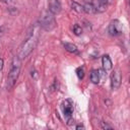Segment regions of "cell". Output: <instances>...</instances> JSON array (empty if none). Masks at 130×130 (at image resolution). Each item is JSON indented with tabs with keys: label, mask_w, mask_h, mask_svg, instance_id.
I'll list each match as a JSON object with an SVG mask.
<instances>
[{
	"label": "cell",
	"mask_w": 130,
	"mask_h": 130,
	"mask_svg": "<svg viewBox=\"0 0 130 130\" xmlns=\"http://www.w3.org/2000/svg\"><path fill=\"white\" fill-rule=\"evenodd\" d=\"M101 128L102 129H113V126L109 125L106 122H101Z\"/></svg>",
	"instance_id": "obj_16"
},
{
	"label": "cell",
	"mask_w": 130,
	"mask_h": 130,
	"mask_svg": "<svg viewBox=\"0 0 130 130\" xmlns=\"http://www.w3.org/2000/svg\"><path fill=\"white\" fill-rule=\"evenodd\" d=\"M102 65H103V68L105 71H110L112 70L113 68V63H112V60L111 58L108 56V55H105L102 57Z\"/></svg>",
	"instance_id": "obj_9"
},
{
	"label": "cell",
	"mask_w": 130,
	"mask_h": 130,
	"mask_svg": "<svg viewBox=\"0 0 130 130\" xmlns=\"http://www.w3.org/2000/svg\"><path fill=\"white\" fill-rule=\"evenodd\" d=\"M19 72H20V68H19V65L17 64H13L12 68L10 69L9 73H8V76H7V88L10 89L14 86V84L16 83L17 79H18V76H19Z\"/></svg>",
	"instance_id": "obj_3"
},
{
	"label": "cell",
	"mask_w": 130,
	"mask_h": 130,
	"mask_svg": "<svg viewBox=\"0 0 130 130\" xmlns=\"http://www.w3.org/2000/svg\"><path fill=\"white\" fill-rule=\"evenodd\" d=\"M63 46L65 48L66 51H68L69 53H73V54H77L78 53V49L74 44L71 43H63Z\"/></svg>",
	"instance_id": "obj_11"
},
{
	"label": "cell",
	"mask_w": 130,
	"mask_h": 130,
	"mask_svg": "<svg viewBox=\"0 0 130 130\" xmlns=\"http://www.w3.org/2000/svg\"><path fill=\"white\" fill-rule=\"evenodd\" d=\"M71 8H72L75 12H77V13H83V12H84V10H83V5H81V4H79V3L75 2V1L71 2Z\"/></svg>",
	"instance_id": "obj_12"
},
{
	"label": "cell",
	"mask_w": 130,
	"mask_h": 130,
	"mask_svg": "<svg viewBox=\"0 0 130 130\" xmlns=\"http://www.w3.org/2000/svg\"><path fill=\"white\" fill-rule=\"evenodd\" d=\"M100 79H101L100 70H98V69L91 70V72H90V81L92 83H94V84H98L100 82Z\"/></svg>",
	"instance_id": "obj_10"
},
{
	"label": "cell",
	"mask_w": 130,
	"mask_h": 130,
	"mask_svg": "<svg viewBox=\"0 0 130 130\" xmlns=\"http://www.w3.org/2000/svg\"><path fill=\"white\" fill-rule=\"evenodd\" d=\"M3 34H4V27L0 25V37H2V36H3Z\"/></svg>",
	"instance_id": "obj_18"
},
{
	"label": "cell",
	"mask_w": 130,
	"mask_h": 130,
	"mask_svg": "<svg viewBox=\"0 0 130 130\" xmlns=\"http://www.w3.org/2000/svg\"><path fill=\"white\" fill-rule=\"evenodd\" d=\"M76 74H77V77L79 79H82L84 77V69H83V67H78L76 69Z\"/></svg>",
	"instance_id": "obj_15"
},
{
	"label": "cell",
	"mask_w": 130,
	"mask_h": 130,
	"mask_svg": "<svg viewBox=\"0 0 130 130\" xmlns=\"http://www.w3.org/2000/svg\"><path fill=\"white\" fill-rule=\"evenodd\" d=\"M75 128H76V129H77V130H79V129H84V126H83V125H81V124H80V125H77V126H76V127H75Z\"/></svg>",
	"instance_id": "obj_19"
},
{
	"label": "cell",
	"mask_w": 130,
	"mask_h": 130,
	"mask_svg": "<svg viewBox=\"0 0 130 130\" xmlns=\"http://www.w3.org/2000/svg\"><path fill=\"white\" fill-rule=\"evenodd\" d=\"M37 44H38V36H35L34 34H31L27 38V40L23 43L22 47L20 48V51H19V54H18V58L19 59L26 58L31 53V51L36 48Z\"/></svg>",
	"instance_id": "obj_1"
},
{
	"label": "cell",
	"mask_w": 130,
	"mask_h": 130,
	"mask_svg": "<svg viewBox=\"0 0 130 130\" xmlns=\"http://www.w3.org/2000/svg\"><path fill=\"white\" fill-rule=\"evenodd\" d=\"M108 32L113 36V37H116V36H119L122 34V24L119 20H114L112 21L110 24H109V27H108Z\"/></svg>",
	"instance_id": "obj_7"
},
{
	"label": "cell",
	"mask_w": 130,
	"mask_h": 130,
	"mask_svg": "<svg viewBox=\"0 0 130 130\" xmlns=\"http://www.w3.org/2000/svg\"><path fill=\"white\" fill-rule=\"evenodd\" d=\"M3 66H4V61L2 58H0V71L3 69Z\"/></svg>",
	"instance_id": "obj_17"
},
{
	"label": "cell",
	"mask_w": 130,
	"mask_h": 130,
	"mask_svg": "<svg viewBox=\"0 0 130 130\" xmlns=\"http://www.w3.org/2000/svg\"><path fill=\"white\" fill-rule=\"evenodd\" d=\"M62 6L59 0H49V11L51 13L55 14H59L61 12Z\"/></svg>",
	"instance_id": "obj_8"
},
{
	"label": "cell",
	"mask_w": 130,
	"mask_h": 130,
	"mask_svg": "<svg viewBox=\"0 0 130 130\" xmlns=\"http://www.w3.org/2000/svg\"><path fill=\"white\" fill-rule=\"evenodd\" d=\"M39 23L45 30L54 29L56 26V19H55L54 14L51 13L50 11L44 12L39 18Z\"/></svg>",
	"instance_id": "obj_2"
},
{
	"label": "cell",
	"mask_w": 130,
	"mask_h": 130,
	"mask_svg": "<svg viewBox=\"0 0 130 130\" xmlns=\"http://www.w3.org/2000/svg\"><path fill=\"white\" fill-rule=\"evenodd\" d=\"M122 82V74L120 72V70L116 69L113 71L112 75H111V87L112 89H118L121 85Z\"/></svg>",
	"instance_id": "obj_6"
},
{
	"label": "cell",
	"mask_w": 130,
	"mask_h": 130,
	"mask_svg": "<svg viewBox=\"0 0 130 130\" xmlns=\"http://www.w3.org/2000/svg\"><path fill=\"white\" fill-rule=\"evenodd\" d=\"M62 111H63V115L67 121V124H72L73 119H72V114H73V104L70 100H66L62 103Z\"/></svg>",
	"instance_id": "obj_4"
},
{
	"label": "cell",
	"mask_w": 130,
	"mask_h": 130,
	"mask_svg": "<svg viewBox=\"0 0 130 130\" xmlns=\"http://www.w3.org/2000/svg\"><path fill=\"white\" fill-rule=\"evenodd\" d=\"M83 10H84V12H86V13H94V10H93L92 5H91L90 3H88V2H86V3L83 5Z\"/></svg>",
	"instance_id": "obj_13"
},
{
	"label": "cell",
	"mask_w": 130,
	"mask_h": 130,
	"mask_svg": "<svg viewBox=\"0 0 130 130\" xmlns=\"http://www.w3.org/2000/svg\"><path fill=\"white\" fill-rule=\"evenodd\" d=\"M84 1H85V2H88V1H90V0H84Z\"/></svg>",
	"instance_id": "obj_21"
},
{
	"label": "cell",
	"mask_w": 130,
	"mask_h": 130,
	"mask_svg": "<svg viewBox=\"0 0 130 130\" xmlns=\"http://www.w3.org/2000/svg\"><path fill=\"white\" fill-rule=\"evenodd\" d=\"M110 0H91L90 4L93 7L94 13H103L107 10Z\"/></svg>",
	"instance_id": "obj_5"
},
{
	"label": "cell",
	"mask_w": 130,
	"mask_h": 130,
	"mask_svg": "<svg viewBox=\"0 0 130 130\" xmlns=\"http://www.w3.org/2000/svg\"><path fill=\"white\" fill-rule=\"evenodd\" d=\"M73 32H74V35H76V36H80V35L82 34V27H81L78 23L74 24V25H73Z\"/></svg>",
	"instance_id": "obj_14"
},
{
	"label": "cell",
	"mask_w": 130,
	"mask_h": 130,
	"mask_svg": "<svg viewBox=\"0 0 130 130\" xmlns=\"http://www.w3.org/2000/svg\"><path fill=\"white\" fill-rule=\"evenodd\" d=\"M3 2H5V3H10L11 0H3Z\"/></svg>",
	"instance_id": "obj_20"
}]
</instances>
